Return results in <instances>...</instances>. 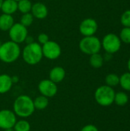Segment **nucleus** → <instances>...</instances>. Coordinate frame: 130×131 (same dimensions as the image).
I'll list each match as a JSON object with an SVG mask.
<instances>
[{
  "instance_id": "obj_33",
  "label": "nucleus",
  "mask_w": 130,
  "mask_h": 131,
  "mask_svg": "<svg viewBox=\"0 0 130 131\" xmlns=\"http://www.w3.org/2000/svg\"><path fill=\"white\" fill-rule=\"evenodd\" d=\"M2 42L1 40H0V47H1V45H2Z\"/></svg>"
},
{
  "instance_id": "obj_26",
  "label": "nucleus",
  "mask_w": 130,
  "mask_h": 131,
  "mask_svg": "<svg viewBox=\"0 0 130 131\" xmlns=\"http://www.w3.org/2000/svg\"><path fill=\"white\" fill-rule=\"evenodd\" d=\"M121 23L124 27L130 28V10H127L123 12L121 16Z\"/></svg>"
},
{
  "instance_id": "obj_9",
  "label": "nucleus",
  "mask_w": 130,
  "mask_h": 131,
  "mask_svg": "<svg viewBox=\"0 0 130 131\" xmlns=\"http://www.w3.org/2000/svg\"><path fill=\"white\" fill-rule=\"evenodd\" d=\"M17 121V116L13 111L3 109L0 111V129L6 130L13 128Z\"/></svg>"
},
{
  "instance_id": "obj_20",
  "label": "nucleus",
  "mask_w": 130,
  "mask_h": 131,
  "mask_svg": "<svg viewBox=\"0 0 130 131\" xmlns=\"http://www.w3.org/2000/svg\"><path fill=\"white\" fill-rule=\"evenodd\" d=\"M13 129L15 131H30L31 124L28 121L25 119H21L16 121L13 127Z\"/></svg>"
},
{
  "instance_id": "obj_34",
  "label": "nucleus",
  "mask_w": 130,
  "mask_h": 131,
  "mask_svg": "<svg viewBox=\"0 0 130 131\" xmlns=\"http://www.w3.org/2000/svg\"><path fill=\"white\" fill-rule=\"evenodd\" d=\"M15 1H16V2H18V1H20V0H15Z\"/></svg>"
},
{
  "instance_id": "obj_12",
  "label": "nucleus",
  "mask_w": 130,
  "mask_h": 131,
  "mask_svg": "<svg viewBox=\"0 0 130 131\" xmlns=\"http://www.w3.org/2000/svg\"><path fill=\"white\" fill-rule=\"evenodd\" d=\"M31 13L33 17L40 20L44 19L48 14V9L47 6L42 2H36L32 5Z\"/></svg>"
},
{
  "instance_id": "obj_15",
  "label": "nucleus",
  "mask_w": 130,
  "mask_h": 131,
  "mask_svg": "<svg viewBox=\"0 0 130 131\" xmlns=\"http://www.w3.org/2000/svg\"><path fill=\"white\" fill-rule=\"evenodd\" d=\"M1 10L4 14L12 15L18 10V2L15 0H3Z\"/></svg>"
},
{
  "instance_id": "obj_7",
  "label": "nucleus",
  "mask_w": 130,
  "mask_h": 131,
  "mask_svg": "<svg viewBox=\"0 0 130 131\" xmlns=\"http://www.w3.org/2000/svg\"><path fill=\"white\" fill-rule=\"evenodd\" d=\"M101 45L108 54H113L120 49L121 41L116 35L110 33L103 37Z\"/></svg>"
},
{
  "instance_id": "obj_18",
  "label": "nucleus",
  "mask_w": 130,
  "mask_h": 131,
  "mask_svg": "<svg viewBox=\"0 0 130 131\" xmlns=\"http://www.w3.org/2000/svg\"><path fill=\"white\" fill-rule=\"evenodd\" d=\"M103 61H104V59H103V56L99 53H96V54H93L90 55V64L93 68H101L103 66Z\"/></svg>"
},
{
  "instance_id": "obj_4",
  "label": "nucleus",
  "mask_w": 130,
  "mask_h": 131,
  "mask_svg": "<svg viewBox=\"0 0 130 131\" xmlns=\"http://www.w3.org/2000/svg\"><path fill=\"white\" fill-rule=\"evenodd\" d=\"M115 94L113 88L108 85H103L96 90L94 97L98 104L103 107H108L114 102Z\"/></svg>"
},
{
  "instance_id": "obj_6",
  "label": "nucleus",
  "mask_w": 130,
  "mask_h": 131,
  "mask_svg": "<svg viewBox=\"0 0 130 131\" xmlns=\"http://www.w3.org/2000/svg\"><path fill=\"white\" fill-rule=\"evenodd\" d=\"M8 35L11 41L19 45L25 42L28 36V29L20 22L14 23L11 28L8 30Z\"/></svg>"
},
{
  "instance_id": "obj_27",
  "label": "nucleus",
  "mask_w": 130,
  "mask_h": 131,
  "mask_svg": "<svg viewBox=\"0 0 130 131\" xmlns=\"http://www.w3.org/2000/svg\"><path fill=\"white\" fill-rule=\"evenodd\" d=\"M49 36L45 34V33H41L38 36V44H40L41 45H44L45 43H47L49 41Z\"/></svg>"
},
{
  "instance_id": "obj_25",
  "label": "nucleus",
  "mask_w": 130,
  "mask_h": 131,
  "mask_svg": "<svg viewBox=\"0 0 130 131\" xmlns=\"http://www.w3.org/2000/svg\"><path fill=\"white\" fill-rule=\"evenodd\" d=\"M120 39L126 44H130V28L125 27L122 29L120 35Z\"/></svg>"
},
{
  "instance_id": "obj_16",
  "label": "nucleus",
  "mask_w": 130,
  "mask_h": 131,
  "mask_svg": "<svg viewBox=\"0 0 130 131\" xmlns=\"http://www.w3.org/2000/svg\"><path fill=\"white\" fill-rule=\"evenodd\" d=\"M14 18L12 15L2 13L0 15V30L2 31H8L14 25Z\"/></svg>"
},
{
  "instance_id": "obj_31",
  "label": "nucleus",
  "mask_w": 130,
  "mask_h": 131,
  "mask_svg": "<svg viewBox=\"0 0 130 131\" xmlns=\"http://www.w3.org/2000/svg\"><path fill=\"white\" fill-rule=\"evenodd\" d=\"M128 69H129V72H130V58H129V61H128Z\"/></svg>"
},
{
  "instance_id": "obj_22",
  "label": "nucleus",
  "mask_w": 130,
  "mask_h": 131,
  "mask_svg": "<svg viewBox=\"0 0 130 131\" xmlns=\"http://www.w3.org/2000/svg\"><path fill=\"white\" fill-rule=\"evenodd\" d=\"M106 85H108L111 88L116 87L120 84V77L116 74H110L107 75L105 78Z\"/></svg>"
},
{
  "instance_id": "obj_28",
  "label": "nucleus",
  "mask_w": 130,
  "mask_h": 131,
  "mask_svg": "<svg viewBox=\"0 0 130 131\" xmlns=\"http://www.w3.org/2000/svg\"><path fill=\"white\" fill-rule=\"evenodd\" d=\"M80 131H99V130L95 125L87 124V125H85L84 127H82Z\"/></svg>"
},
{
  "instance_id": "obj_29",
  "label": "nucleus",
  "mask_w": 130,
  "mask_h": 131,
  "mask_svg": "<svg viewBox=\"0 0 130 131\" xmlns=\"http://www.w3.org/2000/svg\"><path fill=\"white\" fill-rule=\"evenodd\" d=\"M25 41L26 42V44H30V43H32V42H34V38H33L31 36H28V35Z\"/></svg>"
},
{
  "instance_id": "obj_3",
  "label": "nucleus",
  "mask_w": 130,
  "mask_h": 131,
  "mask_svg": "<svg viewBox=\"0 0 130 131\" xmlns=\"http://www.w3.org/2000/svg\"><path fill=\"white\" fill-rule=\"evenodd\" d=\"M21 52L18 44L11 40L3 42L0 47V61L6 64L13 63L18 60Z\"/></svg>"
},
{
  "instance_id": "obj_30",
  "label": "nucleus",
  "mask_w": 130,
  "mask_h": 131,
  "mask_svg": "<svg viewBox=\"0 0 130 131\" xmlns=\"http://www.w3.org/2000/svg\"><path fill=\"white\" fill-rule=\"evenodd\" d=\"M4 131H15L13 128H9V129H6V130H4Z\"/></svg>"
},
{
  "instance_id": "obj_8",
  "label": "nucleus",
  "mask_w": 130,
  "mask_h": 131,
  "mask_svg": "<svg viewBox=\"0 0 130 131\" xmlns=\"http://www.w3.org/2000/svg\"><path fill=\"white\" fill-rule=\"evenodd\" d=\"M43 57L49 60L57 59L61 54V48L60 45L54 41L49 40L47 43L41 45Z\"/></svg>"
},
{
  "instance_id": "obj_1",
  "label": "nucleus",
  "mask_w": 130,
  "mask_h": 131,
  "mask_svg": "<svg viewBox=\"0 0 130 131\" xmlns=\"http://www.w3.org/2000/svg\"><path fill=\"white\" fill-rule=\"evenodd\" d=\"M34 111L33 100L28 95H19L13 103V112L22 119L31 117Z\"/></svg>"
},
{
  "instance_id": "obj_21",
  "label": "nucleus",
  "mask_w": 130,
  "mask_h": 131,
  "mask_svg": "<svg viewBox=\"0 0 130 131\" xmlns=\"http://www.w3.org/2000/svg\"><path fill=\"white\" fill-rule=\"evenodd\" d=\"M129 101L128 95L124 92H118L115 94L114 97V102L118 106H124Z\"/></svg>"
},
{
  "instance_id": "obj_2",
  "label": "nucleus",
  "mask_w": 130,
  "mask_h": 131,
  "mask_svg": "<svg viewBox=\"0 0 130 131\" xmlns=\"http://www.w3.org/2000/svg\"><path fill=\"white\" fill-rule=\"evenodd\" d=\"M21 53L24 61L29 65H35L43 58L41 45L35 41L26 44Z\"/></svg>"
},
{
  "instance_id": "obj_11",
  "label": "nucleus",
  "mask_w": 130,
  "mask_h": 131,
  "mask_svg": "<svg viewBox=\"0 0 130 131\" xmlns=\"http://www.w3.org/2000/svg\"><path fill=\"white\" fill-rule=\"evenodd\" d=\"M98 28V25L96 20L91 18H85L83 20L79 26V31L82 35L86 36H92L97 32Z\"/></svg>"
},
{
  "instance_id": "obj_17",
  "label": "nucleus",
  "mask_w": 130,
  "mask_h": 131,
  "mask_svg": "<svg viewBox=\"0 0 130 131\" xmlns=\"http://www.w3.org/2000/svg\"><path fill=\"white\" fill-rule=\"evenodd\" d=\"M33 102L35 110H39V111L46 109L49 104L48 98L43 95H40L35 97V99L33 100Z\"/></svg>"
},
{
  "instance_id": "obj_32",
  "label": "nucleus",
  "mask_w": 130,
  "mask_h": 131,
  "mask_svg": "<svg viewBox=\"0 0 130 131\" xmlns=\"http://www.w3.org/2000/svg\"><path fill=\"white\" fill-rule=\"evenodd\" d=\"M2 2H3V0H0V10H1V7H2Z\"/></svg>"
},
{
  "instance_id": "obj_14",
  "label": "nucleus",
  "mask_w": 130,
  "mask_h": 131,
  "mask_svg": "<svg viewBox=\"0 0 130 131\" xmlns=\"http://www.w3.org/2000/svg\"><path fill=\"white\" fill-rule=\"evenodd\" d=\"M11 77L7 74H0V94H3L8 92L13 85Z\"/></svg>"
},
{
  "instance_id": "obj_23",
  "label": "nucleus",
  "mask_w": 130,
  "mask_h": 131,
  "mask_svg": "<svg viewBox=\"0 0 130 131\" xmlns=\"http://www.w3.org/2000/svg\"><path fill=\"white\" fill-rule=\"evenodd\" d=\"M120 84L124 90L130 91V72L124 73L120 78Z\"/></svg>"
},
{
  "instance_id": "obj_5",
  "label": "nucleus",
  "mask_w": 130,
  "mask_h": 131,
  "mask_svg": "<svg viewBox=\"0 0 130 131\" xmlns=\"http://www.w3.org/2000/svg\"><path fill=\"white\" fill-rule=\"evenodd\" d=\"M101 46V41L94 35L84 37L79 42L80 50L88 55L99 53Z\"/></svg>"
},
{
  "instance_id": "obj_13",
  "label": "nucleus",
  "mask_w": 130,
  "mask_h": 131,
  "mask_svg": "<svg viewBox=\"0 0 130 131\" xmlns=\"http://www.w3.org/2000/svg\"><path fill=\"white\" fill-rule=\"evenodd\" d=\"M66 76V71L64 68L61 66L54 67L49 72V79L55 84L61 83L64 81Z\"/></svg>"
},
{
  "instance_id": "obj_19",
  "label": "nucleus",
  "mask_w": 130,
  "mask_h": 131,
  "mask_svg": "<svg viewBox=\"0 0 130 131\" xmlns=\"http://www.w3.org/2000/svg\"><path fill=\"white\" fill-rule=\"evenodd\" d=\"M32 3L30 0H20L18 2V10L21 14L31 12Z\"/></svg>"
},
{
  "instance_id": "obj_10",
  "label": "nucleus",
  "mask_w": 130,
  "mask_h": 131,
  "mask_svg": "<svg viewBox=\"0 0 130 131\" xmlns=\"http://www.w3.org/2000/svg\"><path fill=\"white\" fill-rule=\"evenodd\" d=\"M38 88L41 95L47 97L48 98L54 97L57 93V84L50 79H44L41 81L38 84Z\"/></svg>"
},
{
  "instance_id": "obj_24",
  "label": "nucleus",
  "mask_w": 130,
  "mask_h": 131,
  "mask_svg": "<svg viewBox=\"0 0 130 131\" xmlns=\"http://www.w3.org/2000/svg\"><path fill=\"white\" fill-rule=\"evenodd\" d=\"M33 21H34V17L31 12L22 14V15L21 17V20H20V23L21 25H23L24 26L28 28L33 23Z\"/></svg>"
}]
</instances>
